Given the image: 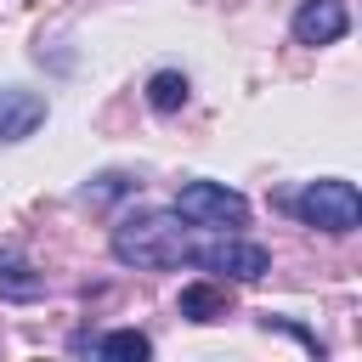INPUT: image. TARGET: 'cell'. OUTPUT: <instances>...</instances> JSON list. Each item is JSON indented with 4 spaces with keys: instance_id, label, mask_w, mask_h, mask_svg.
I'll return each instance as SVG.
<instances>
[{
    "instance_id": "obj_2",
    "label": "cell",
    "mask_w": 362,
    "mask_h": 362,
    "mask_svg": "<svg viewBox=\"0 0 362 362\" xmlns=\"http://www.w3.org/2000/svg\"><path fill=\"white\" fill-rule=\"evenodd\" d=\"M288 209H294L305 226L334 232V238H345V232L362 226V192H356L351 181H339V175H322V181L300 187V192L288 198Z\"/></svg>"
},
{
    "instance_id": "obj_11",
    "label": "cell",
    "mask_w": 362,
    "mask_h": 362,
    "mask_svg": "<svg viewBox=\"0 0 362 362\" xmlns=\"http://www.w3.org/2000/svg\"><path fill=\"white\" fill-rule=\"evenodd\" d=\"M130 187H136V181H130L124 170H107V175H96V187H85V198H90V204H107V198H124Z\"/></svg>"
},
{
    "instance_id": "obj_12",
    "label": "cell",
    "mask_w": 362,
    "mask_h": 362,
    "mask_svg": "<svg viewBox=\"0 0 362 362\" xmlns=\"http://www.w3.org/2000/svg\"><path fill=\"white\" fill-rule=\"evenodd\" d=\"M260 328H277V334H294V339H300V345H305L311 356L322 351V345H317V334H305V328H300V322H288V317H260Z\"/></svg>"
},
{
    "instance_id": "obj_10",
    "label": "cell",
    "mask_w": 362,
    "mask_h": 362,
    "mask_svg": "<svg viewBox=\"0 0 362 362\" xmlns=\"http://www.w3.org/2000/svg\"><path fill=\"white\" fill-rule=\"evenodd\" d=\"M147 102H153V113H175V107H187V74H175V68L153 74V79H147Z\"/></svg>"
},
{
    "instance_id": "obj_7",
    "label": "cell",
    "mask_w": 362,
    "mask_h": 362,
    "mask_svg": "<svg viewBox=\"0 0 362 362\" xmlns=\"http://www.w3.org/2000/svg\"><path fill=\"white\" fill-rule=\"evenodd\" d=\"M40 294H45V277H40L17 249L0 243V300H6V305H34Z\"/></svg>"
},
{
    "instance_id": "obj_4",
    "label": "cell",
    "mask_w": 362,
    "mask_h": 362,
    "mask_svg": "<svg viewBox=\"0 0 362 362\" xmlns=\"http://www.w3.org/2000/svg\"><path fill=\"white\" fill-rule=\"evenodd\" d=\"M187 266L215 272V277H232V283H260L272 272V255L260 243H243V238H215V243H192L187 249Z\"/></svg>"
},
{
    "instance_id": "obj_8",
    "label": "cell",
    "mask_w": 362,
    "mask_h": 362,
    "mask_svg": "<svg viewBox=\"0 0 362 362\" xmlns=\"http://www.w3.org/2000/svg\"><path fill=\"white\" fill-rule=\"evenodd\" d=\"M74 351H90V356H107V362H141V356H153V339L136 334V328H119V334H102V339H74Z\"/></svg>"
},
{
    "instance_id": "obj_9",
    "label": "cell",
    "mask_w": 362,
    "mask_h": 362,
    "mask_svg": "<svg viewBox=\"0 0 362 362\" xmlns=\"http://www.w3.org/2000/svg\"><path fill=\"white\" fill-rule=\"evenodd\" d=\"M181 317L187 322H221V317H232V300H226L221 283H187L181 288Z\"/></svg>"
},
{
    "instance_id": "obj_3",
    "label": "cell",
    "mask_w": 362,
    "mask_h": 362,
    "mask_svg": "<svg viewBox=\"0 0 362 362\" xmlns=\"http://www.w3.org/2000/svg\"><path fill=\"white\" fill-rule=\"evenodd\" d=\"M175 215L187 221V226H243L249 221V198L243 192H232L226 181H187L181 192H175Z\"/></svg>"
},
{
    "instance_id": "obj_5",
    "label": "cell",
    "mask_w": 362,
    "mask_h": 362,
    "mask_svg": "<svg viewBox=\"0 0 362 362\" xmlns=\"http://www.w3.org/2000/svg\"><path fill=\"white\" fill-rule=\"evenodd\" d=\"M40 124H45V96L23 90V85H6L0 90V141H23Z\"/></svg>"
},
{
    "instance_id": "obj_1",
    "label": "cell",
    "mask_w": 362,
    "mask_h": 362,
    "mask_svg": "<svg viewBox=\"0 0 362 362\" xmlns=\"http://www.w3.org/2000/svg\"><path fill=\"white\" fill-rule=\"evenodd\" d=\"M113 260L119 266H136V272H170V266H187V221L175 209H136L113 226Z\"/></svg>"
},
{
    "instance_id": "obj_6",
    "label": "cell",
    "mask_w": 362,
    "mask_h": 362,
    "mask_svg": "<svg viewBox=\"0 0 362 362\" xmlns=\"http://www.w3.org/2000/svg\"><path fill=\"white\" fill-rule=\"evenodd\" d=\"M345 28H351V17H345L339 0H305L294 11V40L300 45H334Z\"/></svg>"
}]
</instances>
